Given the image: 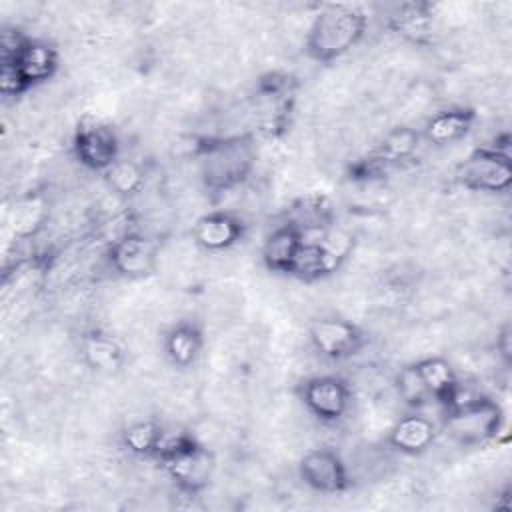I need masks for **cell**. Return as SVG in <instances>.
Masks as SVG:
<instances>
[{
	"instance_id": "8",
	"label": "cell",
	"mask_w": 512,
	"mask_h": 512,
	"mask_svg": "<svg viewBox=\"0 0 512 512\" xmlns=\"http://www.w3.org/2000/svg\"><path fill=\"white\" fill-rule=\"evenodd\" d=\"M72 154L90 172L104 174L120 158L122 148L118 134L102 122H82L72 138Z\"/></svg>"
},
{
	"instance_id": "18",
	"label": "cell",
	"mask_w": 512,
	"mask_h": 512,
	"mask_svg": "<svg viewBox=\"0 0 512 512\" xmlns=\"http://www.w3.org/2000/svg\"><path fill=\"white\" fill-rule=\"evenodd\" d=\"M476 112L466 106H452L436 112L422 128L420 136L434 146H450L468 136L476 122Z\"/></svg>"
},
{
	"instance_id": "9",
	"label": "cell",
	"mask_w": 512,
	"mask_h": 512,
	"mask_svg": "<svg viewBox=\"0 0 512 512\" xmlns=\"http://www.w3.org/2000/svg\"><path fill=\"white\" fill-rule=\"evenodd\" d=\"M298 478L318 494L334 496L350 488L348 466L332 448H312L298 460Z\"/></svg>"
},
{
	"instance_id": "15",
	"label": "cell",
	"mask_w": 512,
	"mask_h": 512,
	"mask_svg": "<svg viewBox=\"0 0 512 512\" xmlns=\"http://www.w3.org/2000/svg\"><path fill=\"white\" fill-rule=\"evenodd\" d=\"M304 238H306L304 232L290 220H284L282 224L274 226L272 232H268V236L264 238V244L260 250L262 264L274 274L290 276L292 264L296 260V254Z\"/></svg>"
},
{
	"instance_id": "12",
	"label": "cell",
	"mask_w": 512,
	"mask_h": 512,
	"mask_svg": "<svg viewBox=\"0 0 512 512\" xmlns=\"http://www.w3.org/2000/svg\"><path fill=\"white\" fill-rule=\"evenodd\" d=\"M246 234L244 220L226 210H214L194 222L192 238L206 252H222L236 246Z\"/></svg>"
},
{
	"instance_id": "10",
	"label": "cell",
	"mask_w": 512,
	"mask_h": 512,
	"mask_svg": "<svg viewBox=\"0 0 512 512\" xmlns=\"http://www.w3.org/2000/svg\"><path fill=\"white\" fill-rule=\"evenodd\" d=\"M106 262L122 278H146L156 270L158 244L140 232H126L108 246Z\"/></svg>"
},
{
	"instance_id": "22",
	"label": "cell",
	"mask_w": 512,
	"mask_h": 512,
	"mask_svg": "<svg viewBox=\"0 0 512 512\" xmlns=\"http://www.w3.org/2000/svg\"><path fill=\"white\" fill-rule=\"evenodd\" d=\"M396 386H398V394L400 398L414 410H420L424 404L430 402L414 366H404L398 376H396Z\"/></svg>"
},
{
	"instance_id": "7",
	"label": "cell",
	"mask_w": 512,
	"mask_h": 512,
	"mask_svg": "<svg viewBox=\"0 0 512 512\" xmlns=\"http://www.w3.org/2000/svg\"><path fill=\"white\" fill-rule=\"evenodd\" d=\"M308 340L312 348L326 360L344 362L354 358L366 346V334L350 320L322 316L310 322Z\"/></svg>"
},
{
	"instance_id": "3",
	"label": "cell",
	"mask_w": 512,
	"mask_h": 512,
	"mask_svg": "<svg viewBox=\"0 0 512 512\" xmlns=\"http://www.w3.org/2000/svg\"><path fill=\"white\" fill-rule=\"evenodd\" d=\"M154 460L186 496H198L208 488L216 468L214 454L186 432L168 434Z\"/></svg>"
},
{
	"instance_id": "21",
	"label": "cell",
	"mask_w": 512,
	"mask_h": 512,
	"mask_svg": "<svg viewBox=\"0 0 512 512\" xmlns=\"http://www.w3.org/2000/svg\"><path fill=\"white\" fill-rule=\"evenodd\" d=\"M104 180L108 184V188L122 196V198H130L136 196L138 192H142L144 184H146V172L144 168L136 162V160H128V158H120L110 170H106Z\"/></svg>"
},
{
	"instance_id": "2",
	"label": "cell",
	"mask_w": 512,
	"mask_h": 512,
	"mask_svg": "<svg viewBox=\"0 0 512 512\" xmlns=\"http://www.w3.org/2000/svg\"><path fill=\"white\" fill-rule=\"evenodd\" d=\"M200 160V178L212 192H228L244 184L254 166L258 148L250 134L206 138L196 148Z\"/></svg>"
},
{
	"instance_id": "17",
	"label": "cell",
	"mask_w": 512,
	"mask_h": 512,
	"mask_svg": "<svg viewBox=\"0 0 512 512\" xmlns=\"http://www.w3.org/2000/svg\"><path fill=\"white\" fill-rule=\"evenodd\" d=\"M162 350L168 362L180 370L192 368L204 350V332L192 320L170 326L162 338Z\"/></svg>"
},
{
	"instance_id": "5",
	"label": "cell",
	"mask_w": 512,
	"mask_h": 512,
	"mask_svg": "<svg viewBox=\"0 0 512 512\" xmlns=\"http://www.w3.org/2000/svg\"><path fill=\"white\" fill-rule=\"evenodd\" d=\"M456 180L464 190L502 194L512 186V160L508 150L496 144L476 148L458 168Z\"/></svg>"
},
{
	"instance_id": "13",
	"label": "cell",
	"mask_w": 512,
	"mask_h": 512,
	"mask_svg": "<svg viewBox=\"0 0 512 512\" xmlns=\"http://www.w3.org/2000/svg\"><path fill=\"white\" fill-rule=\"evenodd\" d=\"M0 62L14 64L22 80L26 82L28 90H32L56 76L60 68V54L50 42L28 36L24 46L12 58L0 60Z\"/></svg>"
},
{
	"instance_id": "16",
	"label": "cell",
	"mask_w": 512,
	"mask_h": 512,
	"mask_svg": "<svg viewBox=\"0 0 512 512\" xmlns=\"http://www.w3.org/2000/svg\"><path fill=\"white\" fill-rule=\"evenodd\" d=\"M80 356L98 374H114L126 362L122 344L102 328H90L80 336Z\"/></svg>"
},
{
	"instance_id": "14",
	"label": "cell",
	"mask_w": 512,
	"mask_h": 512,
	"mask_svg": "<svg viewBox=\"0 0 512 512\" xmlns=\"http://www.w3.org/2000/svg\"><path fill=\"white\" fill-rule=\"evenodd\" d=\"M438 438V426L420 410L400 416L388 432L386 442L404 456H422Z\"/></svg>"
},
{
	"instance_id": "1",
	"label": "cell",
	"mask_w": 512,
	"mask_h": 512,
	"mask_svg": "<svg viewBox=\"0 0 512 512\" xmlns=\"http://www.w3.org/2000/svg\"><path fill=\"white\" fill-rule=\"evenodd\" d=\"M368 30V16L352 4H328L310 22L304 54L318 64H332L356 48Z\"/></svg>"
},
{
	"instance_id": "19",
	"label": "cell",
	"mask_w": 512,
	"mask_h": 512,
	"mask_svg": "<svg viewBox=\"0 0 512 512\" xmlns=\"http://www.w3.org/2000/svg\"><path fill=\"white\" fill-rule=\"evenodd\" d=\"M168 432L154 418H140L128 422L120 432V444L136 458L154 460L166 440Z\"/></svg>"
},
{
	"instance_id": "11",
	"label": "cell",
	"mask_w": 512,
	"mask_h": 512,
	"mask_svg": "<svg viewBox=\"0 0 512 512\" xmlns=\"http://www.w3.org/2000/svg\"><path fill=\"white\" fill-rule=\"evenodd\" d=\"M412 366H414L430 402H434L442 410V414L456 406V402L462 398L464 390L456 376V370L444 356H426V358L416 360Z\"/></svg>"
},
{
	"instance_id": "20",
	"label": "cell",
	"mask_w": 512,
	"mask_h": 512,
	"mask_svg": "<svg viewBox=\"0 0 512 512\" xmlns=\"http://www.w3.org/2000/svg\"><path fill=\"white\" fill-rule=\"evenodd\" d=\"M420 138H422L420 132H416L412 128H406V126L394 128L382 138V142L376 146L372 156H376L380 162H384L388 168H392V166L412 158V154L418 148Z\"/></svg>"
},
{
	"instance_id": "23",
	"label": "cell",
	"mask_w": 512,
	"mask_h": 512,
	"mask_svg": "<svg viewBox=\"0 0 512 512\" xmlns=\"http://www.w3.org/2000/svg\"><path fill=\"white\" fill-rule=\"evenodd\" d=\"M512 330H510V324H504L502 326V330L498 332V336H496V350H498V354H500V358L508 364L510 362V358H512Z\"/></svg>"
},
{
	"instance_id": "6",
	"label": "cell",
	"mask_w": 512,
	"mask_h": 512,
	"mask_svg": "<svg viewBox=\"0 0 512 512\" xmlns=\"http://www.w3.org/2000/svg\"><path fill=\"white\" fill-rule=\"evenodd\" d=\"M298 400L304 410L322 424H338L352 406L348 382L336 374H316L300 382Z\"/></svg>"
},
{
	"instance_id": "4",
	"label": "cell",
	"mask_w": 512,
	"mask_h": 512,
	"mask_svg": "<svg viewBox=\"0 0 512 512\" xmlns=\"http://www.w3.org/2000/svg\"><path fill=\"white\" fill-rule=\"evenodd\" d=\"M442 428L460 448H480L496 438L504 424L502 406L490 396H464L442 414Z\"/></svg>"
}]
</instances>
